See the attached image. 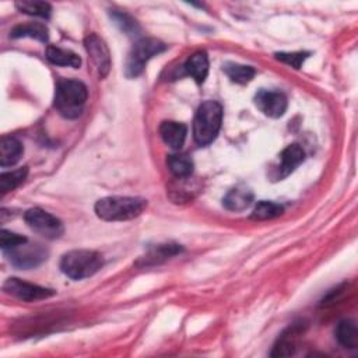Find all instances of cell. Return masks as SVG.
I'll list each match as a JSON object with an SVG mask.
<instances>
[{"mask_svg": "<svg viewBox=\"0 0 358 358\" xmlns=\"http://www.w3.org/2000/svg\"><path fill=\"white\" fill-rule=\"evenodd\" d=\"M147 208V201L142 197L109 196L96 203V214L105 221H128L139 217Z\"/></svg>", "mask_w": 358, "mask_h": 358, "instance_id": "obj_1", "label": "cell"}, {"mask_svg": "<svg viewBox=\"0 0 358 358\" xmlns=\"http://www.w3.org/2000/svg\"><path fill=\"white\" fill-rule=\"evenodd\" d=\"M89 97L87 87L73 78H59L55 93V108L67 118L76 119L82 115Z\"/></svg>", "mask_w": 358, "mask_h": 358, "instance_id": "obj_2", "label": "cell"}, {"mask_svg": "<svg viewBox=\"0 0 358 358\" xmlns=\"http://www.w3.org/2000/svg\"><path fill=\"white\" fill-rule=\"evenodd\" d=\"M223 107L217 101H205L197 108L193 119V137L199 146L213 143L221 129Z\"/></svg>", "mask_w": 358, "mask_h": 358, "instance_id": "obj_3", "label": "cell"}, {"mask_svg": "<svg viewBox=\"0 0 358 358\" xmlns=\"http://www.w3.org/2000/svg\"><path fill=\"white\" fill-rule=\"evenodd\" d=\"M104 266V256L96 251L77 249L63 255L60 260V270L73 280L94 276Z\"/></svg>", "mask_w": 358, "mask_h": 358, "instance_id": "obj_4", "label": "cell"}, {"mask_svg": "<svg viewBox=\"0 0 358 358\" xmlns=\"http://www.w3.org/2000/svg\"><path fill=\"white\" fill-rule=\"evenodd\" d=\"M167 51V45L161 43L160 39L155 38H142L133 45L132 51L129 52L125 73L129 78H135L140 76L144 70L147 62Z\"/></svg>", "mask_w": 358, "mask_h": 358, "instance_id": "obj_5", "label": "cell"}, {"mask_svg": "<svg viewBox=\"0 0 358 358\" xmlns=\"http://www.w3.org/2000/svg\"><path fill=\"white\" fill-rule=\"evenodd\" d=\"M24 220L34 232L43 235L47 240H58L65 231L63 224L58 217L39 208L30 209L24 214Z\"/></svg>", "mask_w": 358, "mask_h": 358, "instance_id": "obj_6", "label": "cell"}, {"mask_svg": "<svg viewBox=\"0 0 358 358\" xmlns=\"http://www.w3.org/2000/svg\"><path fill=\"white\" fill-rule=\"evenodd\" d=\"M5 254L9 256V260L14 267L24 269V270L39 266L48 258V251L43 245L39 244L31 245L28 244V241L16 248L5 251Z\"/></svg>", "mask_w": 358, "mask_h": 358, "instance_id": "obj_7", "label": "cell"}, {"mask_svg": "<svg viewBox=\"0 0 358 358\" xmlns=\"http://www.w3.org/2000/svg\"><path fill=\"white\" fill-rule=\"evenodd\" d=\"M85 47L98 77H107L111 70V52L104 39L97 34H90L85 39Z\"/></svg>", "mask_w": 358, "mask_h": 358, "instance_id": "obj_8", "label": "cell"}, {"mask_svg": "<svg viewBox=\"0 0 358 358\" xmlns=\"http://www.w3.org/2000/svg\"><path fill=\"white\" fill-rule=\"evenodd\" d=\"M3 291L12 297H16V298H19L21 301H27V302L47 300V298L55 295L54 290L23 282V280H20V278H16V277L8 278L3 284Z\"/></svg>", "mask_w": 358, "mask_h": 358, "instance_id": "obj_9", "label": "cell"}, {"mask_svg": "<svg viewBox=\"0 0 358 358\" xmlns=\"http://www.w3.org/2000/svg\"><path fill=\"white\" fill-rule=\"evenodd\" d=\"M255 105L269 118H280L287 111V97L280 91L259 90L255 96Z\"/></svg>", "mask_w": 358, "mask_h": 358, "instance_id": "obj_10", "label": "cell"}, {"mask_svg": "<svg viewBox=\"0 0 358 358\" xmlns=\"http://www.w3.org/2000/svg\"><path fill=\"white\" fill-rule=\"evenodd\" d=\"M304 158H305V151L300 144L294 143L286 147L280 154V164H278L276 170L274 178L284 179L286 177H289L304 161Z\"/></svg>", "mask_w": 358, "mask_h": 358, "instance_id": "obj_11", "label": "cell"}, {"mask_svg": "<svg viewBox=\"0 0 358 358\" xmlns=\"http://www.w3.org/2000/svg\"><path fill=\"white\" fill-rule=\"evenodd\" d=\"M254 203V193L247 186H235L223 199V205L231 212H244Z\"/></svg>", "mask_w": 358, "mask_h": 358, "instance_id": "obj_12", "label": "cell"}, {"mask_svg": "<svg viewBox=\"0 0 358 358\" xmlns=\"http://www.w3.org/2000/svg\"><path fill=\"white\" fill-rule=\"evenodd\" d=\"M185 74L194 78L197 85L205 83L208 73H209V58L206 52H196L183 65Z\"/></svg>", "mask_w": 358, "mask_h": 358, "instance_id": "obj_13", "label": "cell"}, {"mask_svg": "<svg viewBox=\"0 0 358 358\" xmlns=\"http://www.w3.org/2000/svg\"><path fill=\"white\" fill-rule=\"evenodd\" d=\"M24 148L23 144L13 136H3L0 142V166L12 167L20 161Z\"/></svg>", "mask_w": 358, "mask_h": 358, "instance_id": "obj_14", "label": "cell"}, {"mask_svg": "<svg viewBox=\"0 0 358 358\" xmlns=\"http://www.w3.org/2000/svg\"><path fill=\"white\" fill-rule=\"evenodd\" d=\"M161 139L172 150H181L188 135V128L179 122H163L160 126Z\"/></svg>", "mask_w": 358, "mask_h": 358, "instance_id": "obj_15", "label": "cell"}, {"mask_svg": "<svg viewBox=\"0 0 358 358\" xmlns=\"http://www.w3.org/2000/svg\"><path fill=\"white\" fill-rule=\"evenodd\" d=\"M34 38L41 43H48L49 31L43 23H27L14 27L10 31V38Z\"/></svg>", "mask_w": 358, "mask_h": 358, "instance_id": "obj_16", "label": "cell"}, {"mask_svg": "<svg viewBox=\"0 0 358 358\" xmlns=\"http://www.w3.org/2000/svg\"><path fill=\"white\" fill-rule=\"evenodd\" d=\"M167 166L177 179L189 178L193 174V161L188 154H172L168 157Z\"/></svg>", "mask_w": 358, "mask_h": 358, "instance_id": "obj_17", "label": "cell"}, {"mask_svg": "<svg viewBox=\"0 0 358 358\" xmlns=\"http://www.w3.org/2000/svg\"><path fill=\"white\" fill-rule=\"evenodd\" d=\"M336 339L344 348H357L358 347V328L353 321H342L336 328Z\"/></svg>", "mask_w": 358, "mask_h": 358, "instance_id": "obj_18", "label": "cell"}, {"mask_svg": "<svg viewBox=\"0 0 358 358\" xmlns=\"http://www.w3.org/2000/svg\"><path fill=\"white\" fill-rule=\"evenodd\" d=\"M47 59L56 65V66H69V67H80L82 65V59L80 56H77L76 54L62 49L59 47H48L47 49Z\"/></svg>", "mask_w": 358, "mask_h": 358, "instance_id": "obj_19", "label": "cell"}, {"mask_svg": "<svg viewBox=\"0 0 358 358\" xmlns=\"http://www.w3.org/2000/svg\"><path fill=\"white\" fill-rule=\"evenodd\" d=\"M181 252H182L181 245H171V244L158 245L157 248L151 249L150 254L140 260V263H142L143 266L158 265L160 262H164V260L170 259L171 256H175V255H178V254H181Z\"/></svg>", "mask_w": 358, "mask_h": 358, "instance_id": "obj_20", "label": "cell"}, {"mask_svg": "<svg viewBox=\"0 0 358 358\" xmlns=\"http://www.w3.org/2000/svg\"><path fill=\"white\" fill-rule=\"evenodd\" d=\"M224 73L231 78V82L238 85H247L255 77L256 71L251 66L238 65V63H225L223 66Z\"/></svg>", "mask_w": 358, "mask_h": 358, "instance_id": "obj_21", "label": "cell"}, {"mask_svg": "<svg viewBox=\"0 0 358 358\" xmlns=\"http://www.w3.org/2000/svg\"><path fill=\"white\" fill-rule=\"evenodd\" d=\"M27 174H28V168L23 167L16 171L3 172L2 175H0V192H2V196L14 190L16 188H19L27 178Z\"/></svg>", "mask_w": 358, "mask_h": 358, "instance_id": "obj_22", "label": "cell"}, {"mask_svg": "<svg viewBox=\"0 0 358 358\" xmlns=\"http://www.w3.org/2000/svg\"><path fill=\"white\" fill-rule=\"evenodd\" d=\"M16 8L28 16H34V17H41V19H49L51 17V12L52 8L49 3L45 2H30V0H23V2H17Z\"/></svg>", "mask_w": 358, "mask_h": 358, "instance_id": "obj_23", "label": "cell"}, {"mask_svg": "<svg viewBox=\"0 0 358 358\" xmlns=\"http://www.w3.org/2000/svg\"><path fill=\"white\" fill-rule=\"evenodd\" d=\"M283 212H284L283 206L277 205V203H273V202L262 201L254 209V213L251 214V219L252 220H258V221L271 220V219H276L278 216H282Z\"/></svg>", "mask_w": 358, "mask_h": 358, "instance_id": "obj_24", "label": "cell"}, {"mask_svg": "<svg viewBox=\"0 0 358 358\" xmlns=\"http://www.w3.org/2000/svg\"><path fill=\"white\" fill-rule=\"evenodd\" d=\"M111 19L115 21V24L121 28L124 32H126L131 36L139 35L140 32V27L137 24V21L129 16L125 12H112L111 13Z\"/></svg>", "mask_w": 358, "mask_h": 358, "instance_id": "obj_25", "label": "cell"}, {"mask_svg": "<svg viewBox=\"0 0 358 358\" xmlns=\"http://www.w3.org/2000/svg\"><path fill=\"white\" fill-rule=\"evenodd\" d=\"M295 331H291L290 335H283L282 339H278L274 350L271 353L273 357H287L293 355L295 351Z\"/></svg>", "mask_w": 358, "mask_h": 358, "instance_id": "obj_26", "label": "cell"}, {"mask_svg": "<svg viewBox=\"0 0 358 358\" xmlns=\"http://www.w3.org/2000/svg\"><path fill=\"white\" fill-rule=\"evenodd\" d=\"M28 240L25 236L23 235H19V234H14L12 231H8V230H2V234H0V244H2V249L3 252L5 251H9L12 248H16L24 243H27Z\"/></svg>", "mask_w": 358, "mask_h": 358, "instance_id": "obj_27", "label": "cell"}, {"mask_svg": "<svg viewBox=\"0 0 358 358\" xmlns=\"http://www.w3.org/2000/svg\"><path fill=\"white\" fill-rule=\"evenodd\" d=\"M308 56H309L308 52H280V54H276L277 60L287 63L294 69H300L302 66V63L306 60Z\"/></svg>", "mask_w": 358, "mask_h": 358, "instance_id": "obj_28", "label": "cell"}]
</instances>
